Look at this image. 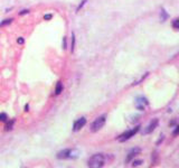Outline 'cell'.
Wrapping results in <instances>:
<instances>
[{
    "instance_id": "6da1fadb",
    "label": "cell",
    "mask_w": 179,
    "mask_h": 168,
    "mask_svg": "<svg viewBox=\"0 0 179 168\" xmlns=\"http://www.w3.org/2000/svg\"><path fill=\"white\" fill-rule=\"evenodd\" d=\"M105 164V157L102 154L93 155L88 160V167L91 168H100L103 167Z\"/></svg>"
},
{
    "instance_id": "7a4b0ae2",
    "label": "cell",
    "mask_w": 179,
    "mask_h": 168,
    "mask_svg": "<svg viewBox=\"0 0 179 168\" xmlns=\"http://www.w3.org/2000/svg\"><path fill=\"white\" fill-rule=\"evenodd\" d=\"M105 121H106L105 116H102L100 117V118H97V119H95V121H93L92 125H91V131L92 132H96L100 129H102L103 126L105 125Z\"/></svg>"
},
{
    "instance_id": "3957f363",
    "label": "cell",
    "mask_w": 179,
    "mask_h": 168,
    "mask_svg": "<svg viewBox=\"0 0 179 168\" xmlns=\"http://www.w3.org/2000/svg\"><path fill=\"white\" fill-rule=\"evenodd\" d=\"M139 129H140V127L138 126V127H136V128H133V129H131V130H128V131H126L124 133H122L121 136L119 137L118 140H119L120 142H124L126 140H129L131 137L134 136L138 131H139Z\"/></svg>"
},
{
    "instance_id": "277c9868",
    "label": "cell",
    "mask_w": 179,
    "mask_h": 168,
    "mask_svg": "<svg viewBox=\"0 0 179 168\" xmlns=\"http://www.w3.org/2000/svg\"><path fill=\"white\" fill-rule=\"evenodd\" d=\"M134 105H136V108H137L138 110L143 111L146 109V106L148 105V100L146 98H143V96H140V98H138L137 100H136Z\"/></svg>"
},
{
    "instance_id": "5b68a950",
    "label": "cell",
    "mask_w": 179,
    "mask_h": 168,
    "mask_svg": "<svg viewBox=\"0 0 179 168\" xmlns=\"http://www.w3.org/2000/svg\"><path fill=\"white\" fill-rule=\"evenodd\" d=\"M158 126V119H153L149 125L148 127L145 129V131H143V135H148V133H151Z\"/></svg>"
},
{
    "instance_id": "8992f818",
    "label": "cell",
    "mask_w": 179,
    "mask_h": 168,
    "mask_svg": "<svg viewBox=\"0 0 179 168\" xmlns=\"http://www.w3.org/2000/svg\"><path fill=\"white\" fill-rule=\"evenodd\" d=\"M85 123H86V118L82 117V118L77 119V121H75V123H74L73 131H78V130H81V129L85 126Z\"/></svg>"
},
{
    "instance_id": "52a82bcc",
    "label": "cell",
    "mask_w": 179,
    "mask_h": 168,
    "mask_svg": "<svg viewBox=\"0 0 179 168\" xmlns=\"http://www.w3.org/2000/svg\"><path fill=\"white\" fill-rule=\"evenodd\" d=\"M140 151H141V149H140V148H134V149H132V150L129 152V155H128V157H126V163H129L132 158H134L138 154H140Z\"/></svg>"
},
{
    "instance_id": "ba28073f",
    "label": "cell",
    "mask_w": 179,
    "mask_h": 168,
    "mask_svg": "<svg viewBox=\"0 0 179 168\" xmlns=\"http://www.w3.org/2000/svg\"><path fill=\"white\" fill-rule=\"evenodd\" d=\"M68 152H70V149H64V150L59 151L57 154V158L58 159H67L68 158Z\"/></svg>"
},
{
    "instance_id": "9c48e42d",
    "label": "cell",
    "mask_w": 179,
    "mask_h": 168,
    "mask_svg": "<svg viewBox=\"0 0 179 168\" xmlns=\"http://www.w3.org/2000/svg\"><path fill=\"white\" fill-rule=\"evenodd\" d=\"M80 156V151L77 149H70L68 152V159H75Z\"/></svg>"
},
{
    "instance_id": "30bf717a",
    "label": "cell",
    "mask_w": 179,
    "mask_h": 168,
    "mask_svg": "<svg viewBox=\"0 0 179 168\" xmlns=\"http://www.w3.org/2000/svg\"><path fill=\"white\" fill-rule=\"evenodd\" d=\"M62 91H63V84H62V82H58L57 85H56V89H55V94L56 95L61 94Z\"/></svg>"
},
{
    "instance_id": "8fae6325",
    "label": "cell",
    "mask_w": 179,
    "mask_h": 168,
    "mask_svg": "<svg viewBox=\"0 0 179 168\" xmlns=\"http://www.w3.org/2000/svg\"><path fill=\"white\" fill-rule=\"evenodd\" d=\"M0 121H3V122H7L8 121V116L6 113H0Z\"/></svg>"
},
{
    "instance_id": "7c38bea8",
    "label": "cell",
    "mask_w": 179,
    "mask_h": 168,
    "mask_svg": "<svg viewBox=\"0 0 179 168\" xmlns=\"http://www.w3.org/2000/svg\"><path fill=\"white\" fill-rule=\"evenodd\" d=\"M12 125H14V120H12V121H9V122L6 125V127H5V130H7V131L11 130V129H12Z\"/></svg>"
},
{
    "instance_id": "4fadbf2b",
    "label": "cell",
    "mask_w": 179,
    "mask_h": 168,
    "mask_svg": "<svg viewBox=\"0 0 179 168\" xmlns=\"http://www.w3.org/2000/svg\"><path fill=\"white\" fill-rule=\"evenodd\" d=\"M172 27L175 29H179V18H177V19H175V20L172 21Z\"/></svg>"
},
{
    "instance_id": "5bb4252c",
    "label": "cell",
    "mask_w": 179,
    "mask_h": 168,
    "mask_svg": "<svg viewBox=\"0 0 179 168\" xmlns=\"http://www.w3.org/2000/svg\"><path fill=\"white\" fill-rule=\"evenodd\" d=\"M74 47H75V35L72 33V45H71V51L74 52Z\"/></svg>"
},
{
    "instance_id": "9a60e30c",
    "label": "cell",
    "mask_w": 179,
    "mask_h": 168,
    "mask_svg": "<svg viewBox=\"0 0 179 168\" xmlns=\"http://www.w3.org/2000/svg\"><path fill=\"white\" fill-rule=\"evenodd\" d=\"M12 22V19L9 18V19H6V20H3L2 22H0V26H5V25H9Z\"/></svg>"
},
{
    "instance_id": "2e32d148",
    "label": "cell",
    "mask_w": 179,
    "mask_h": 168,
    "mask_svg": "<svg viewBox=\"0 0 179 168\" xmlns=\"http://www.w3.org/2000/svg\"><path fill=\"white\" fill-rule=\"evenodd\" d=\"M86 2H87V1H86V0H83V1H82V2H81V5H80V6H78V7H77V8H76V11H80L81 10V8H82V7H83V6H84L85 3H86Z\"/></svg>"
},
{
    "instance_id": "e0dca14e",
    "label": "cell",
    "mask_w": 179,
    "mask_h": 168,
    "mask_svg": "<svg viewBox=\"0 0 179 168\" xmlns=\"http://www.w3.org/2000/svg\"><path fill=\"white\" fill-rule=\"evenodd\" d=\"M141 164H142V161H141V160H137V161H133L132 166H133V167H137V166H140Z\"/></svg>"
},
{
    "instance_id": "ac0fdd59",
    "label": "cell",
    "mask_w": 179,
    "mask_h": 168,
    "mask_svg": "<svg viewBox=\"0 0 179 168\" xmlns=\"http://www.w3.org/2000/svg\"><path fill=\"white\" fill-rule=\"evenodd\" d=\"M52 17H53V16H52L51 14H47V15L44 16V19H45V20H49V19H52Z\"/></svg>"
},
{
    "instance_id": "d6986e66",
    "label": "cell",
    "mask_w": 179,
    "mask_h": 168,
    "mask_svg": "<svg viewBox=\"0 0 179 168\" xmlns=\"http://www.w3.org/2000/svg\"><path fill=\"white\" fill-rule=\"evenodd\" d=\"M161 14H162V17H161V20L165 21V19L167 18V15H166V12H165V10H161Z\"/></svg>"
},
{
    "instance_id": "ffe728a7",
    "label": "cell",
    "mask_w": 179,
    "mask_h": 168,
    "mask_svg": "<svg viewBox=\"0 0 179 168\" xmlns=\"http://www.w3.org/2000/svg\"><path fill=\"white\" fill-rule=\"evenodd\" d=\"M179 135V125L177 126V128L175 129V131H174V136H178Z\"/></svg>"
},
{
    "instance_id": "44dd1931",
    "label": "cell",
    "mask_w": 179,
    "mask_h": 168,
    "mask_svg": "<svg viewBox=\"0 0 179 168\" xmlns=\"http://www.w3.org/2000/svg\"><path fill=\"white\" fill-rule=\"evenodd\" d=\"M24 43H25L24 38H22V37H19V38H18V44H24Z\"/></svg>"
},
{
    "instance_id": "7402d4cb",
    "label": "cell",
    "mask_w": 179,
    "mask_h": 168,
    "mask_svg": "<svg viewBox=\"0 0 179 168\" xmlns=\"http://www.w3.org/2000/svg\"><path fill=\"white\" fill-rule=\"evenodd\" d=\"M29 12V10L28 9H26V10H21L20 12H19V15H24V14H28Z\"/></svg>"
},
{
    "instance_id": "603a6c76",
    "label": "cell",
    "mask_w": 179,
    "mask_h": 168,
    "mask_svg": "<svg viewBox=\"0 0 179 168\" xmlns=\"http://www.w3.org/2000/svg\"><path fill=\"white\" fill-rule=\"evenodd\" d=\"M64 48H66V38H64Z\"/></svg>"
}]
</instances>
